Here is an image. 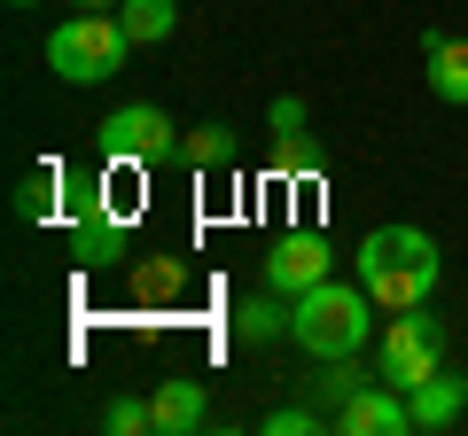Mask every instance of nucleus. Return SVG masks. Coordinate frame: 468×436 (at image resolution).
Returning a JSON list of instances; mask_svg holds the SVG:
<instances>
[{
	"instance_id": "obj_1",
	"label": "nucleus",
	"mask_w": 468,
	"mask_h": 436,
	"mask_svg": "<svg viewBox=\"0 0 468 436\" xmlns=\"http://www.w3.org/2000/svg\"><path fill=\"white\" fill-rule=\"evenodd\" d=\"M359 288L375 296V312H414L437 288V242L421 226H375L359 242Z\"/></svg>"
},
{
	"instance_id": "obj_2",
	"label": "nucleus",
	"mask_w": 468,
	"mask_h": 436,
	"mask_svg": "<svg viewBox=\"0 0 468 436\" xmlns=\"http://www.w3.org/2000/svg\"><path fill=\"white\" fill-rule=\"evenodd\" d=\"M367 319H375V296L359 281H320V288H304L297 296V327H289V343H297L304 358H351L359 343H367Z\"/></svg>"
},
{
	"instance_id": "obj_3",
	"label": "nucleus",
	"mask_w": 468,
	"mask_h": 436,
	"mask_svg": "<svg viewBox=\"0 0 468 436\" xmlns=\"http://www.w3.org/2000/svg\"><path fill=\"white\" fill-rule=\"evenodd\" d=\"M125 47H133V32L117 24V8L101 16V8H79V16H63L48 32V70L63 86H94L110 78V70H125Z\"/></svg>"
},
{
	"instance_id": "obj_4",
	"label": "nucleus",
	"mask_w": 468,
	"mask_h": 436,
	"mask_svg": "<svg viewBox=\"0 0 468 436\" xmlns=\"http://www.w3.org/2000/svg\"><path fill=\"white\" fill-rule=\"evenodd\" d=\"M375 367H383V382L390 389H421L430 374H445V327H437L430 312H390V336H383V351H375Z\"/></svg>"
},
{
	"instance_id": "obj_5",
	"label": "nucleus",
	"mask_w": 468,
	"mask_h": 436,
	"mask_svg": "<svg viewBox=\"0 0 468 436\" xmlns=\"http://www.w3.org/2000/svg\"><path fill=\"white\" fill-rule=\"evenodd\" d=\"M94 149L110 156V164H165V156L180 149V133H172V118L156 101H125V109H110V118L94 125Z\"/></svg>"
},
{
	"instance_id": "obj_6",
	"label": "nucleus",
	"mask_w": 468,
	"mask_h": 436,
	"mask_svg": "<svg viewBox=\"0 0 468 436\" xmlns=\"http://www.w3.org/2000/svg\"><path fill=\"white\" fill-rule=\"evenodd\" d=\"M328 273H335V257H328V242H320L313 226L266 242V288H282V296H304V288H320Z\"/></svg>"
},
{
	"instance_id": "obj_7",
	"label": "nucleus",
	"mask_w": 468,
	"mask_h": 436,
	"mask_svg": "<svg viewBox=\"0 0 468 436\" xmlns=\"http://www.w3.org/2000/svg\"><path fill=\"white\" fill-rule=\"evenodd\" d=\"M335 429L344 436H414V398L406 389H351L344 405H335Z\"/></svg>"
},
{
	"instance_id": "obj_8",
	"label": "nucleus",
	"mask_w": 468,
	"mask_h": 436,
	"mask_svg": "<svg viewBox=\"0 0 468 436\" xmlns=\"http://www.w3.org/2000/svg\"><path fill=\"white\" fill-rule=\"evenodd\" d=\"M421 78H430V94L437 101H452L461 109L468 101V39H452V32H421Z\"/></svg>"
},
{
	"instance_id": "obj_9",
	"label": "nucleus",
	"mask_w": 468,
	"mask_h": 436,
	"mask_svg": "<svg viewBox=\"0 0 468 436\" xmlns=\"http://www.w3.org/2000/svg\"><path fill=\"white\" fill-rule=\"evenodd\" d=\"M70 250H79V265H117V257L133 250V226H125V218H110V202H94V211H79Z\"/></svg>"
},
{
	"instance_id": "obj_10",
	"label": "nucleus",
	"mask_w": 468,
	"mask_h": 436,
	"mask_svg": "<svg viewBox=\"0 0 468 436\" xmlns=\"http://www.w3.org/2000/svg\"><path fill=\"white\" fill-rule=\"evenodd\" d=\"M156 436H187V429H203V382H187V374H172V382H156Z\"/></svg>"
},
{
	"instance_id": "obj_11",
	"label": "nucleus",
	"mask_w": 468,
	"mask_h": 436,
	"mask_svg": "<svg viewBox=\"0 0 468 436\" xmlns=\"http://www.w3.org/2000/svg\"><path fill=\"white\" fill-rule=\"evenodd\" d=\"M414 398V429H452V420L468 413V382L461 374H430L421 389H406Z\"/></svg>"
},
{
	"instance_id": "obj_12",
	"label": "nucleus",
	"mask_w": 468,
	"mask_h": 436,
	"mask_svg": "<svg viewBox=\"0 0 468 436\" xmlns=\"http://www.w3.org/2000/svg\"><path fill=\"white\" fill-rule=\"evenodd\" d=\"M117 24L133 32V47H156V39H172V24H180V0H125Z\"/></svg>"
},
{
	"instance_id": "obj_13",
	"label": "nucleus",
	"mask_w": 468,
	"mask_h": 436,
	"mask_svg": "<svg viewBox=\"0 0 468 436\" xmlns=\"http://www.w3.org/2000/svg\"><path fill=\"white\" fill-rule=\"evenodd\" d=\"M180 156L196 171H218V164H234V133H227V125H196V133L180 140Z\"/></svg>"
},
{
	"instance_id": "obj_14",
	"label": "nucleus",
	"mask_w": 468,
	"mask_h": 436,
	"mask_svg": "<svg viewBox=\"0 0 468 436\" xmlns=\"http://www.w3.org/2000/svg\"><path fill=\"white\" fill-rule=\"evenodd\" d=\"M55 187H63V164H39L32 180L16 187V218H24V226H39V218L55 211Z\"/></svg>"
},
{
	"instance_id": "obj_15",
	"label": "nucleus",
	"mask_w": 468,
	"mask_h": 436,
	"mask_svg": "<svg viewBox=\"0 0 468 436\" xmlns=\"http://www.w3.org/2000/svg\"><path fill=\"white\" fill-rule=\"evenodd\" d=\"M101 429H110V436H149V429H156V405H141V398H110Z\"/></svg>"
},
{
	"instance_id": "obj_16",
	"label": "nucleus",
	"mask_w": 468,
	"mask_h": 436,
	"mask_svg": "<svg viewBox=\"0 0 468 436\" xmlns=\"http://www.w3.org/2000/svg\"><path fill=\"white\" fill-rule=\"evenodd\" d=\"M258 429H266V436H313V429H320V413H313V405H273Z\"/></svg>"
},
{
	"instance_id": "obj_17",
	"label": "nucleus",
	"mask_w": 468,
	"mask_h": 436,
	"mask_svg": "<svg viewBox=\"0 0 468 436\" xmlns=\"http://www.w3.org/2000/svg\"><path fill=\"white\" fill-rule=\"evenodd\" d=\"M273 133H282V140H297V133H304V101H297V94L273 101Z\"/></svg>"
},
{
	"instance_id": "obj_18",
	"label": "nucleus",
	"mask_w": 468,
	"mask_h": 436,
	"mask_svg": "<svg viewBox=\"0 0 468 436\" xmlns=\"http://www.w3.org/2000/svg\"><path fill=\"white\" fill-rule=\"evenodd\" d=\"M165 288H180V265H149L141 273V296H165Z\"/></svg>"
},
{
	"instance_id": "obj_19",
	"label": "nucleus",
	"mask_w": 468,
	"mask_h": 436,
	"mask_svg": "<svg viewBox=\"0 0 468 436\" xmlns=\"http://www.w3.org/2000/svg\"><path fill=\"white\" fill-rule=\"evenodd\" d=\"M79 8H125V0H79Z\"/></svg>"
},
{
	"instance_id": "obj_20",
	"label": "nucleus",
	"mask_w": 468,
	"mask_h": 436,
	"mask_svg": "<svg viewBox=\"0 0 468 436\" xmlns=\"http://www.w3.org/2000/svg\"><path fill=\"white\" fill-rule=\"evenodd\" d=\"M16 8H39V0H16Z\"/></svg>"
}]
</instances>
